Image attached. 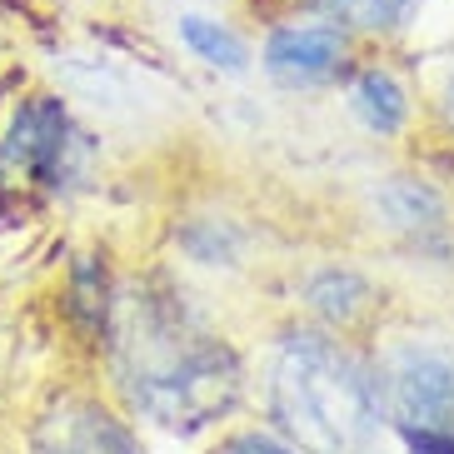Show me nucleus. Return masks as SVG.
<instances>
[{
  "instance_id": "f257e3e1",
  "label": "nucleus",
  "mask_w": 454,
  "mask_h": 454,
  "mask_svg": "<svg viewBox=\"0 0 454 454\" xmlns=\"http://www.w3.org/2000/svg\"><path fill=\"white\" fill-rule=\"evenodd\" d=\"M270 414L305 454H374L380 400L364 364L320 334L285 340L270 370Z\"/></svg>"
},
{
  "instance_id": "f03ea898",
  "label": "nucleus",
  "mask_w": 454,
  "mask_h": 454,
  "mask_svg": "<svg viewBox=\"0 0 454 454\" xmlns=\"http://www.w3.org/2000/svg\"><path fill=\"white\" fill-rule=\"evenodd\" d=\"M60 155H66V110L51 95H35L15 110L11 130L0 140V160L26 180H55Z\"/></svg>"
},
{
  "instance_id": "7ed1b4c3",
  "label": "nucleus",
  "mask_w": 454,
  "mask_h": 454,
  "mask_svg": "<svg viewBox=\"0 0 454 454\" xmlns=\"http://www.w3.org/2000/svg\"><path fill=\"white\" fill-rule=\"evenodd\" d=\"M345 60V30L340 26H285L270 35L265 66L285 85H315L334 75Z\"/></svg>"
},
{
  "instance_id": "20e7f679",
  "label": "nucleus",
  "mask_w": 454,
  "mask_h": 454,
  "mask_svg": "<svg viewBox=\"0 0 454 454\" xmlns=\"http://www.w3.org/2000/svg\"><path fill=\"white\" fill-rule=\"evenodd\" d=\"M41 454H135V450L110 414L81 404V410H66L60 419L45 425Z\"/></svg>"
},
{
  "instance_id": "39448f33",
  "label": "nucleus",
  "mask_w": 454,
  "mask_h": 454,
  "mask_svg": "<svg viewBox=\"0 0 454 454\" xmlns=\"http://www.w3.org/2000/svg\"><path fill=\"white\" fill-rule=\"evenodd\" d=\"M349 106H355V115L380 135H395L410 121V100H404L400 81H395L389 70H364L360 81H355V90H349Z\"/></svg>"
},
{
  "instance_id": "423d86ee",
  "label": "nucleus",
  "mask_w": 454,
  "mask_h": 454,
  "mask_svg": "<svg viewBox=\"0 0 454 454\" xmlns=\"http://www.w3.org/2000/svg\"><path fill=\"white\" fill-rule=\"evenodd\" d=\"M180 35H185V45L200 55V60H210V66H220V70H240L245 66V45L235 41L230 30L200 20V15H185V20H180Z\"/></svg>"
},
{
  "instance_id": "0eeeda50",
  "label": "nucleus",
  "mask_w": 454,
  "mask_h": 454,
  "mask_svg": "<svg viewBox=\"0 0 454 454\" xmlns=\"http://www.w3.org/2000/svg\"><path fill=\"white\" fill-rule=\"evenodd\" d=\"M330 20L340 26H360V30H374V26H389L395 15L404 11V0H315Z\"/></svg>"
},
{
  "instance_id": "6e6552de",
  "label": "nucleus",
  "mask_w": 454,
  "mask_h": 454,
  "mask_svg": "<svg viewBox=\"0 0 454 454\" xmlns=\"http://www.w3.org/2000/svg\"><path fill=\"white\" fill-rule=\"evenodd\" d=\"M215 454H290V450L265 440V434H240V440H230L225 450H215Z\"/></svg>"
},
{
  "instance_id": "1a4fd4ad",
  "label": "nucleus",
  "mask_w": 454,
  "mask_h": 454,
  "mask_svg": "<svg viewBox=\"0 0 454 454\" xmlns=\"http://www.w3.org/2000/svg\"><path fill=\"white\" fill-rule=\"evenodd\" d=\"M450 121H454V81H450Z\"/></svg>"
}]
</instances>
